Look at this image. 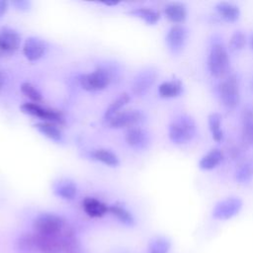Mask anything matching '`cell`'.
I'll return each instance as SVG.
<instances>
[{
  "label": "cell",
  "mask_w": 253,
  "mask_h": 253,
  "mask_svg": "<svg viewBox=\"0 0 253 253\" xmlns=\"http://www.w3.org/2000/svg\"><path fill=\"white\" fill-rule=\"evenodd\" d=\"M35 233L41 235H59L65 229L64 219L51 212H43L39 214L33 223Z\"/></svg>",
  "instance_id": "cell-4"
},
{
  "label": "cell",
  "mask_w": 253,
  "mask_h": 253,
  "mask_svg": "<svg viewBox=\"0 0 253 253\" xmlns=\"http://www.w3.org/2000/svg\"><path fill=\"white\" fill-rule=\"evenodd\" d=\"M172 247L171 240L166 236H155L152 238L147 247L148 253H169Z\"/></svg>",
  "instance_id": "cell-28"
},
{
  "label": "cell",
  "mask_w": 253,
  "mask_h": 253,
  "mask_svg": "<svg viewBox=\"0 0 253 253\" xmlns=\"http://www.w3.org/2000/svg\"><path fill=\"white\" fill-rule=\"evenodd\" d=\"M145 115L140 110H123L112 119L107 122V125L111 128H130L133 126H139L145 121Z\"/></svg>",
  "instance_id": "cell-6"
},
{
  "label": "cell",
  "mask_w": 253,
  "mask_h": 253,
  "mask_svg": "<svg viewBox=\"0 0 253 253\" xmlns=\"http://www.w3.org/2000/svg\"><path fill=\"white\" fill-rule=\"evenodd\" d=\"M133 17L139 18L147 25H155L160 20V13L150 7H135L128 12Z\"/></svg>",
  "instance_id": "cell-24"
},
{
  "label": "cell",
  "mask_w": 253,
  "mask_h": 253,
  "mask_svg": "<svg viewBox=\"0 0 253 253\" xmlns=\"http://www.w3.org/2000/svg\"><path fill=\"white\" fill-rule=\"evenodd\" d=\"M251 45H252V47H253V36H252V38H251Z\"/></svg>",
  "instance_id": "cell-39"
},
{
  "label": "cell",
  "mask_w": 253,
  "mask_h": 253,
  "mask_svg": "<svg viewBox=\"0 0 253 253\" xmlns=\"http://www.w3.org/2000/svg\"><path fill=\"white\" fill-rule=\"evenodd\" d=\"M197 134V124L189 115L175 117L168 126V137L174 144H185Z\"/></svg>",
  "instance_id": "cell-1"
},
{
  "label": "cell",
  "mask_w": 253,
  "mask_h": 253,
  "mask_svg": "<svg viewBox=\"0 0 253 253\" xmlns=\"http://www.w3.org/2000/svg\"><path fill=\"white\" fill-rule=\"evenodd\" d=\"M157 71L152 67H148L137 72L131 84L132 93L137 97H141L147 94L154 85L157 79Z\"/></svg>",
  "instance_id": "cell-9"
},
{
  "label": "cell",
  "mask_w": 253,
  "mask_h": 253,
  "mask_svg": "<svg viewBox=\"0 0 253 253\" xmlns=\"http://www.w3.org/2000/svg\"><path fill=\"white\" fill-rule=\"evenodd\" d=\"M21 92L28 97L33 103H38L42 101V95L41 93V91L31 82H23L21 84Z\"/></svg>",
  "instance_id": "cell-30"
},
{
  "label": "cell",
  "mask_w": 253,
  "mask_h": 253,
  "mask_svg": "<svg viewBox=\"0 0 253 253\" xmlns=\"http://www.w3.org/2000/svg\"><path fill=\"white\" fill-rule=\"evenodd\" d=\"M188 39L187 29L180 24L170 27L165 36V43L173 54L180 53L186 45Z\"/></svg>",
  "instance_id": "cell-10"
},
{
  "label": "cell",
  "mask_w": 253,
  "mask_h": 253,
  "mask_svg": "<svg viewBox=\"0 0 253 253\" xmlns=\"http://www.w3.org/2000/svg\"><path fill=\"white\" fill-rule=\"evenodd\" d=\"M63 232V231H62ZM36 234L38 251L41 253H60L62 250L61 234L59 235H41Z\"/></svg>",
  "instance_id": "cell-14"
},
{
  "label": "cell",
  "mask_w": 253,
  "mask_h": 253,
  "mask_svg": "<svg viewBox=\"0 0 253 253\" xmlns=\"http://www.w3.org/2000/svg\"><path fill=\"white\" fill-rule=\"evenodd\" d=\"M235 180L240 184H247L253 178V166L249 163H244L240 165L235 171Z\"/></svg>",
  "instance_id": "cell-31"
},
{
  "label": "cell",
  "mask_w": 253,
  "mask_h": 253,
  "mask_svg": "<svg viewBox=\"0 0 253 253\" xmlns=\"http://www.w3.org/2000/svg\"><path fill=\"white\" fill-rule=\"evenodd\" d=\"M158 95L164 99L176 98L181 95L183 91V86L178 80H168L162 82L158 86Z\"/></svg>",
  "instance_id": "cell-23"
},
{
  "label": "cell",
  "mask_w": 253,
  "mask_h": 253,
  "mask_svg": "<svg viewBox=\"0 0 253 253\" xmlns=\"http://www.w3.org/2000/svg\"><path fill=\"white\" fill-rule=\"evenodd\" d=\"M103 5L105 6H116L119 4V2H116V1H105V2H102Z\"/></svg>",
  "instance_id": "cell-37"
},
{
  "label": "cell",
  "mask_w": 253,
  "mask_h": 253,
  "mask_svg": "<svg viewBox=\"0 0 253 253\" xmlns=\"http://www.w3.org/2000/svg\"><path fill=\"white\" fill-rule=\"evenodd\" d=\"M21 110L23 113L29 116L39 118L41 122L61 124L64 121V118L59 111L42 107L38 103L26 102L21 106Z\"/></svg>",
  "instance_id": "cell-8"
},
{
  "label": "cell",
  "mask_w": 253,
  "mask_h": 253,
  "mask_svg": "<svg viewBox=\"0 0 253 253\" xmlns=\"http://www.w3.org/2000/svg\"><path fill=\"white\" fill-rule=\"evenodd\" d=\"M125 141L132 149H145L150 143V135L147 130L141 126L127 128L125 132Z\"/></svg>",
  "instance_id": "cell-11"
},
{
  "label": "cell",
  "mask_w": 253,
  "mask_h": 253,
  "mask_svg": "<svg viewBox=\"0 0 253 253\" xmlns=\"http://www.w3.org/2000/svg\"><path fill=\"white\" fill-rule=\"evenodd\" d=\"M246 44V36L242 32H235L229 39L228 47L231 51H239Z\"/></svg>",
  "instance_id": "cell-32"
},
{
  "label": "cell",
  "mask_w": 253,
  "mask_h": 253,
  "mask_svg": "<svg viewBox=\"0 0 253 253\" xmlns=\"http://www.w3.org/2000/svg\"><path fill=\"white\" fill-rule=\"evenodd\" d=\"M90 158L94 161L100 162L108 167H118L120 165L119 156L110 149L107 148H96L91 150Z\"/></svg>",
  "instance_id": "cell-17"
},
{
  "label": "cell",
  "mask_w": 253,
  "mask_h": 253,
  "mask_svg": "<svg viewBox=\"0 0 253 253\" xmlns=\"http://www.w3.org/2000/svg\"><path fill=\"white\" fill-rule=\"evenodd\" d=\"M82 208L90 217L94 218L102 217L109 212V206L93 197H86L82 202Z\"/></svg>",
  "instance_id": "cell-15"
},
{
  "label": "cell",
  "mask_w": 253,
  "mask_h": 253,
  "mask_svg": "<svg viewBox=\"0 0 253 253\" xmlns=\"http://www.w3.org/2000/svg\"><path fill=\"white\" fill-rule=\"evenodd\" d=\"M45 42L39 37H29L23 44V54L29 61H37L41 59L46 51Z\"/></svg>",
  "instance_id": "cell-12"
},
{
  "label": "cell",
  "mask_w": 253,
  "mask_h": 253,
  "mask_svg": "<svg viewBox=\"0 0 253 253\" xmlns=\"http://www.w3.org/2000/svg\"><path fill=\"white\" fill-rule=\"evenodd\" d=\"M223 159V153L218 148H212L207 152L199 161V167L203 170H211L215 168Z\"/></svg>",
  "instance_id": "cell-25"
},
{
  "label": "cell",
  "mask_w": 253,
  "mask_h": 253,
  "mask_svg": "<svg viewBox=\"0 0 253 253\" xmlns=\"http://www.w3.org/2000/svg\"><path fill=\"white\" fill-rule=\"evenodd\" d=\"M217 92L222 105L227 109H234L240 101L239 83L235 75L222 79L217 86Z\"/></svg>",
  "instance_id": "cell-5"
},
{
  "label": "cell",
  "mask_w": 253,
  "mask_h": 253,
  "mask_svg": "<svg viewBox=\"0 0 253 253\" xmlns=\"http://www.w3.org/2000/svg\"><path fill=\"white\" fill-rule=\"evenodd\" d=\"M229 68V56L226 47L221 43H214L208 55V69L211 76L222 78Z\"/></svg>",
  "instance_id": "cell-3"
},
{
  "label": "cell",
  "mask_w": 253,
  "mask_h": 253,
  "mask_svg": "<svg viewBox=\"0 0 253 253\" xmlns=\"http://www.w3.org/2000/svg\"><path fill=\"white\" fill-rule=\"evenodd\" d=\"M243 207V202L238 197H228L217 202L211 211V215L217 220H228L236 216Z\"/></svg>",
  "instance_id": "cell-7"
},
{
  "label": "cell",
  "mask_w": 253,
  "mask_h": 253,
  "mask_svg": "<svg viewBox=\"0 0 253 253\" xmlns=\"http://www.w3.org/2000/svg\"><path fill=\"white\" fill-rule=\"evenodd\" d=\"M3 81H4V78H3L2 74H0V87H1L2 84H3Z\"/></svg>",
  "instance_id": "cell-38"
},
{
  "label": "cell",
  "mask_w": 253,
  "mask_h": 253,
  "mask_svg": "<svg viewBox=\"0 0 253 253\" xmlns=\"http://www.w3.org/2000/svg\"><path fill=\"white\" fill-rule=\"evenodd\" d=\"M242 139L245 143L253 145V123L248 125H243Z\"/></svg>",
  "instance_id": "cell-33"
},
{
  "label": "cell",
  "mask_w": 253,
  "mask_h": 253,
  "mask_svg": "<svg viewBox=\"0 0 253 253\" xmlns=\"http://www.w3.org/2000/svg\"><path fill=\"white\" fill-rule=\"evenodd\" d=\"M109 212L112 213L118 220L126 225H132L134 223V217L132 213L120 204H114L109 207Z\"/></svg>",
  "instance_id": "cell-27"
},
{
  "label": "cell",
  "mask_w": 253,
  "mask_h": 253,
  "mask_svg": "<svg viewBox=\"0 0 253 253\" xmlns=\"http://www.w3.org/2000/svg\"><path fill=\"white\" fill-rule=\"evenodd\" d=\"M164 14L171 22L175 24H181L187 18V8L183 3L171 2L165 5Z\"/></svg>",
  "instance_id": "cell-19"
},
{
  "label": "cell",
  "mask_w": 253,
  "mask_h": 253,
  "mask_svg": "<svg viewBox=\"0 0 253 253\" xmlns=\"http://www.w3.org/2000/svg\"><path fill=\"white\" fill-rule=\"evenodd\" d=\"M241 120H242V126L253 123V108L252 107L247 106L243 109L242 114H241Z\"/></svg>",
  "instance_id": "cell-34"
},
{
  "label": "cell",
  "mask_w": 253,
  "mask_h": 253,
  "mask_svg": "<svg viewBox=\"0 0 253 253\" xmlns=\"http://www.w3.org/2000/svg\"><path fill=\"white\" fill-rule=\"evenodd\" d=\"M16 250L18 253H35L38 251L35 232H25L19 235L16 240Z\"/></svg>",
  "instance_id": "cell-22"
},
{
  "label": "cell",
  "mask_w": 253,
  "mask_h": 253,
  "mask_svg": "<svg viewBox=\"0 0 253 253\" xmlns=\"http://www.w3.org/2000/svg\"><path fill=\"white\" fill-rule=\"evenodd\" d=\"M22 42L21 35L10 27L0 28V49L6 52L17 50Z\"/></svg>",
  "instance_id": "cell-13"
},
{
  "label": "cell",
  "mask_w": 253,
  "mask_h": 253,
  "mask_svg": "<svg viewBox=\"0 0 253 253\" xmlns=\"http://www.w3.org/2000/svg\"><path fill=\"white\" fill-rule=\"evenodd\" d=\"M209 128L211 132L212 138L216 142H220L223 139V131L220 127L221 126V116L218 113H211L208 117Z\"/></svg>",
  "instance_id": "cell-29"
},
{
  "label": "cell",
  "mask_w": 253,
  "mask_h": 253,
  "mask_svg": "<svg viewBox=\"0 0 253 253\" xmlns=\"http://www.w3.org/2000/svg\"><path fill=\"white\" fill-rule=\"evenodd\" d=\"M215 10L217 14L227 22H234L239 18L240 11L238 6L230 2H218L215 5Z\"/></svg>",
  "instance_id": "cell-26"
},
{
  "label": "cell",
  "mask_w": 253,
  "mask_h": 253,
  "mask_svg": "<svg viewBox=\"0 0 253 253\" xmlns=\"http://www.w3.org/2000/svg\"><path fill=\"white\" fill-rule=\"evenodd\" d=\"M129 101H130V95L128 93L125 92V93L120 94L106 108L104 115H103V120L105 122H108L114 116H116L117 114L122 112L125 109V107L129 103Z\"/></svg>",
  "instance_id": "cell-18"
},
{
  "label": "cell",
  "mask_w": 253,
  "mask_h": 253,
  "mask_svg": "<svg viewBox=\"0 0 253 253\" xmlns=\"http://www.w3.org/2000/svg\"><path fill=\"white\" fill-rule=\"evenodd\" d=\"M54 193L57 197L66 200L71 201L75 199V197L78 194V188L77 185L68 179L60 180L54 185Z\"/></svg>",
  "instance_id": "cell-20"
},
{
  "label": "cell",
  "mask_w": 253,
  "mask_h": 253,
  "mask_svg": "<svg viewBox=\"0 0 253 253\" xmlns=\"http://www.w3.org/2000/svg\"><path fill=\"white\" fill-rule=\"evenodd\" d=\"M9 6H10V2L5 0H0V20H2L5 17L9 9Z\"/></svg>",
  "instance_id": "cell-36"
},
{
  "label": "cell",
  "mask_w": 253,
  "mask_h": 253,
  "mask_svg": "<svg viewBox=\"0 0 253 253\" xmlns=\"http://www.w3.org/2000/svg\"><path fill=\"white\" fill-rule=\"evenodd\" d=\"M112 78L111 70L100 66L91 72L81 75L79 83L81 88L87 92H99L111 84Z\"/></svg>",
  "instance_id": "cell-2"
},
{
  "label": "cell",
  "mask_w": 253,
  "mask_h": 253,
  "mask_svg": "<svg viewBox=\"0 0 253 253\" xmlns=\"http://www.w3.org/2000/svg\"><path fill=\"white\" fill-rule=\"evenodd\" d=\"M10 4L19 11H27L30 8L31 3L27 0H16V1H12L10 2Z\"/></svg>",
  "instance_id": "cell-35"
},
{
  "label": "cell",
  "mask_w": 253,
  "mask_h": 253,
  "mask_svg": "<svg viewBox=\"0 0 253 253\" xmlns=\"http://www.w3.org/2000/svg\"><path fill=\"white\" fill-rule=\"evenodd\" d=\"M34 127L44 137L54 142H62L64 139L63 132L56 126V124L49 122H37L34 124Z\"/></svg>",
  "instance_id": "cell-16"
},
{
  "label": "cell",
  "mask_w": 253,
  "mask_h": 253,
  "mask_svg": "<svg viewBox=\"0 0 253 253\" xmlns=\"http://www.w3.org/2000/svg\"><path fill=\"white\" fill-rule=\"evenodd\" d=\"M61 243L63 253H81V246L74 231L67 226L61 233Z\"/></svg>",
  "instance_id": "cell-21"
}]
</instances>
